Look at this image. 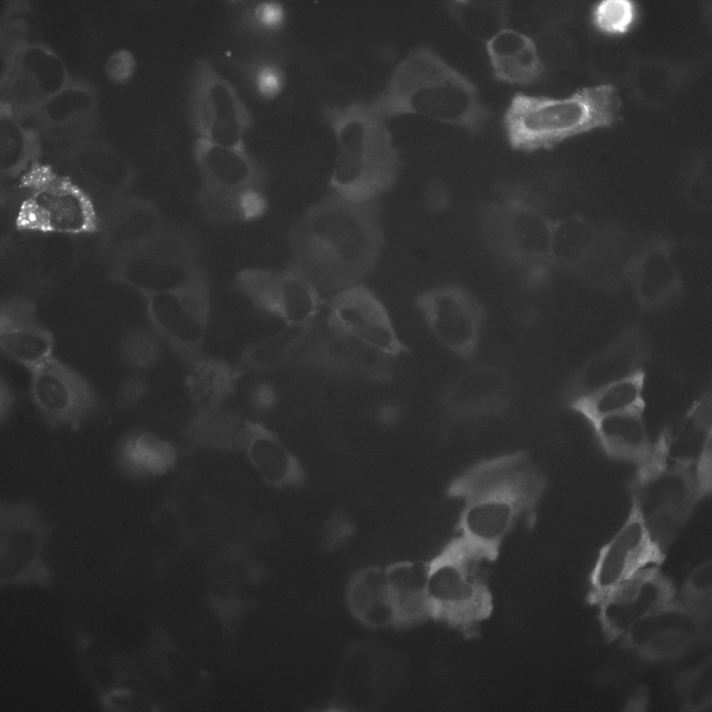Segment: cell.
Wrapping results in <instances>:
<instances>
[{"label": "cell", "instance_id": "obj_2", "mask_svg": "<svg viewBox=\"0 0 712 712\" xmlns=\"http://www.w3.org/2000/svg\"><path fill=\"white\" fill-rule=\"evenodd\" d=\"M545 488V478L521 451L475 463L447 490L448 496L464 503L458 536L496 559L503 540L521 517L535 511Z\"/></svg>", "mask_w": 712, "mask_h": 712}, {"label": "cell", "instance_id": "obj_12", "mask_svg": "<svg viewBox=\"0 0 712 712\" xmlns=\"http://www.w3.org/2000/svg\"><path fill=\"white\" fill-rule=\"evenodd\" d=\"M236 284L257 307L289 325L306 327L319 312L318 289L289 268L245 269L238 274Z\"/></svg>", "mask_w": 712, "mask_h": 712}, {"label": "cell", "instance_id": "obj_27", "mask_svg": "<svg viewBox=\"0 0 712 712\" xmlns=\"http://www.w3.org/2000/svg\"><path fill=\"white\" fill-rule=\"evenodd\" d=\"M245 437L248 457L264 480L281 485L294 478L295 460L274 434L253 426L247 430Z\"/></svg>", "mask_w": 712, "mask_h": 712}, {"label": "cell", "instance_id": "obj_33", "mask_svg": "<svg viewBox=\"0 0 712 712\" xmlns=\"http://www.w3.org/2000/svg\"><path fill=\"white\" fill-rule=\"evenodd\" d=\"M250 77L257 95L266 100H273L282 92L285 75L282 68L273 63L261 62L252 66Z\"/></svg>", "mask_w": 712, "mask_h": 712}, {"label": "cell", "instance_id": "obj_34", "mask_svg": "<svg viewBox=\"0 0 712 712\" xmlns=\"http://www.w3.org/2000/svg\"><path fill=\"white\" fill-rule=\"evenodd\" d=\"M248 11V21L250 24L265 33L279 31L286 20L284 8L277 1H259Z\"/></svg>", "mask_w": 712, "mask_h": 712}, {"label": "cell", "instance_id": "obj_37", "mask_svg": "<svg viewBox=\"0 0 712 712\" xmlns=\"http://www.w3.org/2000/svg\"><path fill=\"white\" fill-rule=\"evenodd\" d=\"M1 419L7 416L13 405V397L8 387L5 385L3 380L1 381Z\"/></svg>", "mask_w": 712, "mask_h": 712}, {"label": "cell", "instance_id": "obj_4", "mask_svg": "<svg viewBox=\"0 0 712 712\" xmlns=\"http://www.w3.org/2000/svg\"><path fill=\"white\" fill-rule=\"evenodd\" d=\"M193 157L201 177L197 202L207 220L228 225L252 221L265 213L268 172L247 149L196 138Z\"/></svg>", "mask_w": 712, "mask_h": 712}, {"label": "cell", "instance_id": "obj_10", "mask_svg": "<svg viewBox=\"0 0 712 712\" xmlns=\"http://www.w3.org/2000/svg\"><path fill=\"white\" fill-rule=\"evenodd\" d=\"M330 331L351 337L375 352L395 359L410 353L383 302L365 286L339 291L328 302Z\"/></svg>", "mask_w": 712, "mask_h": 712}, {"label": "cell", "instance_id": "obj_15", "mask_svg": "<svg viewBox=\"0 0 712 712\" xmlns=\"http://www.w3.org/2000/svg\"><path fill=\"white\" fill-rule=\"evenodd\" d=\"M662 551L632 505L624 525L600 551L592 576L599 597L647 565L660 562Z\"/></svg>", "mask_w": 712, "mask_h": 712}, {"label": "cell", "instance_id": "obj_19", "mask_svg": "<svg viewBox=\"0 0 712 712\" xmlns=\"http://www.w3.org/2000/svg\"><path fill=\"white\" fill-rule=\"evenodd\" d=\"M498 235L515 257L537 261L549 257L553 224L534 207L519 200L498 209Z\"/></svg>", "mask_w": 712, "mask_h": 712}, {"label": "cell", "instance_id": "obj_9", "mask_svg": "<svg viewBox=\"0 0 712 712\" xmlns=\"http://www.w3.org/2000/svg\"><path fill=\"white\" fill-rule=\"evenodd\" d=\"M191 113L197 138L224 147L245 149L250 113L236 88L208 62L197 67Z\"/></svg>", "mask_w": 712, "mask_h": 712}, {"label": "cell", "instance_id": "obj_17", "mask_svg": "<svg viewBox=\"0 0 712 712\" xmlns=\"http://www.w3.org/2000/svg\"><path fill=\"white\" fill-rule=\"evenodd\" d=\"M711 449V395L706 391L677 423L664 430L650 457L657 462L697 468Z\"/></svg>", "mask_w": 712, "mask_h": 712}, {"label": "cell", "instance_id": "obj_16", "mask_svg": "<svg viewBox=\"0 0 712 712\" xmlns=\"http://www.w3.org/2000/svg\"><path fill=\"white\" fill-rule=\"evenodd\" d=\"M53 334L40 324L34 305L15 298L0 308V347L10 359L31 371L53 356Z\"/></svg>", "mask_w": 712, "mask_h": 712}, {"label": "cell", "instance_id": "obj_8", "mask_svg": "<svg viewBox=\"0 0 712 712\" xmlns=\"http://www.w3.org/2000/svg\"><path fill=\"white\" fill-rule=\"evenodd\" d=\"M487 575L474 562L444 547L428 562L430 617L467 631L492 613Z\"/></svg>", "mask_w": 712, "mask_h": 712}, {"label": "cell", "instance_id": "obj_3", "mask_svg": "<svg viewBox=\"0 0 712 712\" xmlns=\"http://www.w3.org/2000/svg\"><path fill=\"white\" fill-rule=\"evenodd\" d=\"M621 105L617 90L610 84L584 87L563 98L518 92L501 123L513 149L532 152L615 124Z\"/></svg>", "mask_w": 712, "mask_h": 712}, {"label": "cell", "instance_id": "obj_20", "mask_svg": "<svg viewBox=\"0 0 712 712\" xmlns=\"http://www.w3.org/2000/svg\"><path fill=\"white\" fill-rule=\"evenodd\" d=\"M492 76L499 82L528 86L545 72L535 42L528 35L508 28L486 43Z\"/></svg>", "mask_w": 712, "mask_h": 712}, {"label": "cell", "instance_id": "obj_30", "mask_svg": "<svg viewBox=\"0 0 712 712\" xmlns=\"http://www.w3.org/2000/svg\"><path fill=\"white\" fill-rule=\"evenodd\" d=\"M233 374L225 364L216 361L198 364L188 379L192 395L198 403L213 407L220 404L233 385Z\"/></svg>", "mask_w": 712, "mask_h": 712}, {"label": "cell", "instance_id": "obj_22", "mask_svg": "<svg viewBox=\"0 0 712 712\" xmlns=\"http://www.w3.org/2000/svg\"><path fill=\"white\" fill-rule=\"evenodd\" d=\"M643 411V408H634L590 422L608 455L640 464L647 460L652 446L646 430Z\"/></svg>", "mask_w": 712, "mask_h": 712}, {"label": "cell", "instance_id": "obj_29", "mask_svg": "<svg viewBox=\"0 0 712 712\" xmlns=\"http://www.w3.org/2000/svg\"><path fill=\"white\" fill-rule=\"evenodd\" d=\"M446 6L464 33L485 43L508 28L511 15L508 1H451Z\"/></svg>", "mask_w": 712, "mask_h": 712}, {"label": "cell", "instance_id": "obj_1", "mask_svg": "<svg viewBox=\"0 0 712 712\" xmlns=\"http://www.w3.org/2000/svg\"><path fill=\"white\" fill-rule=\"evenodd\" d=\"M382 234L375 210L337 195L308 211L290 234L288 268L318 286L357 284L375 265Z\"/></svg>", "mask_w": 712, "mask_h": 712}, {"label": "cell", "instance_id": "obj_32", "mask_svg": "<svg viewBox=\"0 0 712 712\" xmlns=\"http://www.w3.org/2000/svg\"><path fill=\"white\" fill-rule=\"evenodd\" d=\"M120 353L124 362L130 367L144 369L157 359L159 348L152 335L143 329H132L123 337Z\"/></svg>", "mask_w": 712, "mask_h": 712}, {"label": "cell", "instance_id": "obj_31", "mask_svg": "<svg viewBox=\"0 0 712 712\" xmlns=\"http://www.w3.org/2000/svg\"><path fill=\"white\" fill-rule=\"evenodd\" d=\"M636 14L633 2L626 0H607L595 6L593 22L603 32L622 34L627 32Z\"/></svg>", "mask_w": 712, "mask_h": 712}, {"label": "cell", "instance_id": "obj_11", "mask_svg": "<svg viewBox=\"0 0 712 712\" xmlns=\"http://www.w3.org/2000/svg\"><path fill=\"white\" fill-rule=\"evenodd\" d=\"M29 371L32 400L51 428L76 430L97 408L98 398L90 382L54 356Z\"/></svg>", "mask_w": 712, "mask_h": 712}, {"label": "cell", "instance_id": "obj_26", "mask_svg": "<svg viewBox=\"0 0 712 712\" xmlns=\"http://www.w3.org/2000/svg\"><path fill=\"white\" fill-rule=\"evenodd\" d=\"M117 457L125 471L134 476H156L170 468L175 451L167 442L153 433L139 431L123 437Z\"/></svg>", "mask_w": 712, "mask_h": 712}, {"label": "cell", "instance_id": "obj_23", "mask_svg": "<svg viewBox=\"0 0 712 712\" xmlns=\"http://www.w3.org/2000/svg\"><path fill=\"white\" fill-rule=\"evenodd\" d=\"M394 611V624L409 626L430 617L428 563L401 562L385 569Z\"/></svg>", "mask_w": 712, "mask_h": 712}, {"label": "cell", "instance_id": "obj_24", "mask_svg": "<svg viewBox=\"0 0 712 712\" xmlns=\"http://www.w3.org/2000/svg\"><path fill=\"white\" fill-rule=\"evenodd\" d=\"M347 600L355 617L369 627L394 622L392 597L385 571L370 568L357 573L348 588Z\"/></svg>", "mask_w": 712, "mask_h": 712}, {"label": "cell", "instance_id": "obj_14", "mask_svg": "<svg viewBox=\"0 0 712 712\" xmlns=\"http://www.w3.org/2000/svg\"><path fill=\"white\" fill-rule=\"evenodd\" d=\"M51 531L33 503H1V570L6 579L43 568L42 553Z\"/></svg>", "mask_w": 712, "mask_h": 712}, {"label": "cell", "instance_id": "obj_25", "mask_svg": "<svg viewBox=\"0 0 712 712\" xmlns=\"http://www.w3.org/2000/svg\"><path fill=\"white\" fill-rule=\"evenodd\" d=\"M645 372L640 369L610 382L590 393L574 398L570 407L590 422L634 408L645 409Z\"/></svg>", "mask_w": 712, "mask_h": 712}, {"label": "cell", "instance_id": "obj_36", "mask_svg": "<svg viewBox=\"0 0 712 712\" xmlns=\"http://www.w3.org/2000/svg\"><path fill=\"white\" fill-rule=\"evenodd\" d=\"M108 706L115 710L131 711L144 706V699L131 690H122L113 692L107 699Z\"/></svg>", "mask_w": 712, "mask_h": 712}, {"label": "cell", "instance_id": "obj_13", "mask_svg": "<svg viewBox=\"0 0 712 712\" xmlns=\"http://www.w3.org/2000/svg\"><path fill=\"white\" fill-rule=\"evenodd\" d=\"M416 303L428 327L444 346L464 358L474 354L483 311L467 292L457 286H440L421 294Z\"/></svg>", "mask_w": 712, "mask_h": 712}, {"label": "cell", "instance_id": "obj_35", "mask_svg": "<svg viewBox=\"0 0 712 712\" xmlns=\"http://www.w3.org/2000/svg\"><path fill=\"white\" fill-rule=\"evenodd\" d=\"M146 385L139 376H131L122 382L117 394V404L122 409H131L143 398Z\"/></svg>", "mask_w": 712, "mask_h": 712}, {"label": "cell", "instance_id": "obj_5", "mask_svg": "<svg viewBox=\"0 0 712 712\" xmlns=\"http://www.w3.org/2000/svg\"><path fill=\"white\" fill-rule=\"evenodd\" d=\"M410 61L406 110L471 134L481 131L490 111L474 82L427 48L418 49Z\"/></svg>", "mask_w": 712, "mask_h": 712}, {"label": "cell", "instance_id": "obj_21", "mask_svg": "<svg viewBox=\"0 0 712 712\" xmlns=\"http://www.w3.org/2000/svg\"><path fill=\"white\" fill-rule=\"evenodd\" d=\"M331 332L309 356L310 365L375 382L390 378L389 358L351 337Z\"/></svg>", "mask_w": 712, "mask_h": 712}, {"label": "cell", "instance_id": "obj_7", "mask_svg": "<svg viewBox=\"0 0 712 712\" xmlns=\"http://www.w3.org/2000/svg\"><path fill=\"white\" fill-rule=\"evenodd\" d=\"M21 183L29 194L17 213L19 229L64 234L96 229L97 220L92 202L67 177L49 166L34 163Z\"/></svg>", "mask_w": 712, "mask_h": 712}, {"label": "cell", "instance_id": "obj_28", "mask_svg": "<svg viewBox=\"0 0 712 712\" xmlns=\"http://www.w3.org/2000/svg\"><path fill=\"white\" fill-rule=\"evenodd\" d=\"M145 298L147 316L158 332L185 343L199 340L204 324L187 310L176 289Z\"/></svg>", "mask_w": 712, "mask_h": 712}, {"label": "cell", "instance_id": "obj_18", "mask_svg": "<svg viewBox=\"0 0 712 712\" xmlns=\"http://www.w3.org/2000/svg\"><path fill=\"white\" fill-rule=\"evenodd\" d=\"M661 581L654 569L643 568L606 594L601 599L607 628L615 633L623 631L660 606L667 597Z\"/></svg>", "mask_w": 712, "mask_h": 712}, {"label": "cell", "instance_id": "obj_6", "mask_svg": "<svg viewBox=\"0 0 712 712\" xmlns=\"http://www.w3.org/2000/svg\"><path fill=\"white\" fill-rule=\"evenodd\" d=\"M632 488V505L661 549L709 493L696 469L673 464L640 467Z\"/></svg>", "mask_w": 712, "mask_h": 712}]
</instances>
